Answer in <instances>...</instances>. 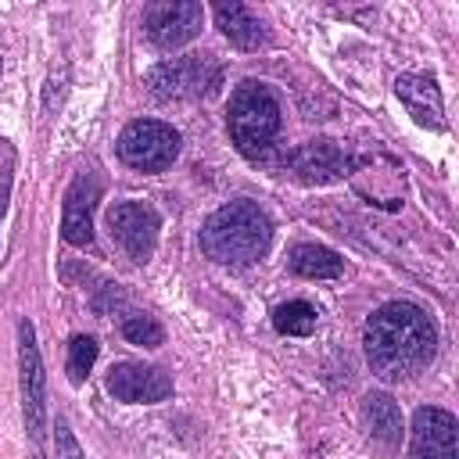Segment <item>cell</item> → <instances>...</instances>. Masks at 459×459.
I'll return each instance as SVG.
<instances>
[{"instance_id":"obj_1","label":"cell","mask_w":459,"mask_h":459,"mask_svg":"<svg viewBox=\"0 0 459 459\" xmlns=\"http://www.w3.org/2000/svg\"><path fill=\"white\" fill-rule=\"evenodd\" d=\"M366 359L384 380L416 377L437 348V330L430 316L412 301H387L366 323Z\"/></svg>"},{"instance_id":"obj_2","label":"cell","mask_w":459,"mask_h":459,"mask_svg":"<svg viewBox=\"0 0 459 459\" xmlns=\"http://www.w3.org/2000/svg\"><path fill=\"white\" fill-rule=\"evenodd\" d=\"M273 240L269 215L251 201H230L215 208L201 226V251L222 265H247L265 255Z\"/></svg>"},{"instance_id":"obj_3","label":"cell","mask_w":459,"mask_h":459,"mask_svg":"<svg viewBox=\"0 0 459 459\" xmlns=\"http://www.w3.org/2000/svg\"><path fill=\"white\" fill-rule=\"evenodd\" d=\"M280 100L265 82L244 79L233 93H230V111H226V126H230V140L237 143L240 154L258 158L262 151H269V143L280 133Z\"/></svg>"},{"instance_id":"obj_4","label":"cell","mask_w":459,"mask_h":459,"mask_svg":"<svg viewBox=\"0 0 459 459\" xmlns=\"http://www.w3.org/2000/svg\"><path fill=\"white\" fill-rule=\"evenodd\" d=\"M179 154V133L158 118H136L118 136V158L140 172H161Z\"/></svg>"},{"instance_id":"obj_5","label":"cell","mask_w":459,"mask_h":459,"mask_svg":"<svg viewBox=\"0 0 459 459\" xmlns=\"http://www.w3.org/2000/svg\"><path fill=\"white\" fill-rule=\"evenodd\" d=\"M219 65L208 57L186 54V57H169L147 72V90L158 100H183V97H201L219 86Z\"/></svg>"},{"instance_id":"obj_6","label":"cell","mask_w":459,"mask_h":459,"mask_svg":"<svg viewBox=\"0 0 459 459\" xmlns=\"http://www.w3.org/2000/svg\"><path fill=\"white\" fill-rule=\"evenodd\" d=\"M18 369H22V409H25V430L32 441L43 437L47 427V377L43 359L36 348V330L29 319L18 323Z\"/></svg>"},{"instance_id":"obj_7","label":"cell","mask_w":459,"mask_h":459,"mask_svg":"<svg viewBox=\"0 0 459 459\" xmlns=\"http://www.w3.org/2000/svg\"><path fill=\"white\" fill-rule=\"evenodd\" d=\"M204 7L197 0H158L143 14V32L158 50H172L190 43L201 32Z\"/></svg>"},{"instance_id":"obj_8","label":"cell","mask_w":459,"mask_h":459,"mask_svg":"<svg viewBox=\"0 0 459 459\" xmlns=\"http://www.w3.org/2000/svg\"><path fill=\"white\" fill-rule=\"evenodd\" d=\"M108 226H111V237L122 244V251L133 258V262H147L154 255V244H158V212L143 201H122L108 212Z\"/></svg>"},{"instance_id":"obj_9","label":"cell","mask_w":459,"mask_h":459,"mask_svg":"<svg viewBox=\"0 0 459 459\" xmlns=\"http://www.w3.org/2000/svg\"><path fill=\"white\" fill-rule=\"evenodd\" d=\"M412 459H459V423L448 409L423 405L412 420Z\"/></svg>"},{"instance_id":"obj_10","label":"cell","mask_w":459,"mask_h":459,"mask_svg":"<svg viewBox=\"0 0 459 459\" xmlns=\"http://www.w3.org/2000/svg\"><path fill=\"white\" fill-rule=\"evenodd\" d=\"M108 394H115L118 402H133V405L143 402V405H151V402H165L172 394V380L158 366L118 362L108 373Z\"/></svg>"},{"instance_id":"obj_11","label":"cell","mask_w":459,"mask_h":459,"mask_svg":"<svg viewBox=\"0 0 459 459\" xmlns=\"http://www.w3.org/2000/svg\"><path fill=\"white\" fill-rule=\"evenodd\" d=\"M100 197V179L93 172H79L65 194V212H61V237L72 247H86L93 240V208Z\"/></svg>"},{"instance_id":"obj_12","label":"cell","mask_w":459,"mask_h":459,"mask_svg":"<svg viewBox=\"0 0 459 459\" xmlns=\"http://www.w3.org/2000/svg\"><path fill=\"white\" fill-rule=\"evenodd\" d=\"M287 165H290L294 179H301L308 186H323V183H333V179H341V176L351 172L348 154L333 140H308V143H301L290 154Z\"/></svg>"},{"instance_id":"obj_13","label":"cell","mask_w":459,"mask_h":459,"mask_svg":"<svg viewBox=\"0 0 459 459\" xmlns=\"http://www.w3.org/2000/svg\"><path fill=\"white\" fill-rule=\"evenodd\" d=\"M394 93L398 100L409 108V115L427 126V129H445V108H441V93L437 82L430 75H398L394 79Z\"/></svg>"},{"instance_id":"obj_14","label":"cell","mask_w":459,"mask_h":459,"mask_svg":"<svg viewBox=\"0 0 459 459\" xmlns=\"http://www.w3.org/2000/svg\"><path fill=\"white\" fill-rule=\"evenodd\" d=\"M212 11H215L219 32H222L233 47L255 50V47L265 43V25L258 22V14H255L251 7H244V4H237V0H219Z\"/></svg>"},{"instance_id":"obj_15","label":"cell","mask_w":459,"mask_h":459,"mask_svg":"<svg viewBox=\"0 0 459 459\" xmlns=\"http://www.w3.org/2000/svg\"><path fill=\"white\" fill-rule=\"evenodd\" d=\"M362 420H366V430L373 434V441H380L384 448L402 445V412H398L391 394H384V391L366 394L362 398Z\"/></svg>"},{"instance_id":"obj_16","label":"cell","mask_w":459,"mask_h":459,"mask_svg":"<svg viewBox=\"0 0 459 459\" xmlns=\"http://www.w3.org/2000/svg\"><path fill=\"white\" fill-rule=\"evenodd\" d=\"M290 269L298 276H308V280H333V276H341L344 262L337 251H330L323 244H298L290 251Z\"/></svg>"},{"instance_id":"obj_17","label":"cell","mask_w":459,"mask_h":459,"mask_svg":"<svg viewBox=\"0 0 459 459\" xmlns=\"http://www.w3.org/2000/svg\"><path fill=\"white\" fill-rule=\"evenodd\" d=\"M316 319H319V312L308 301H287L273 312V326L287 337H308L316 330Z\"/></svg>"},{"instance_id":"obj_18","label":"cell","mask_w":459,"mask_h":459,"mask_svg":"<svg viewBox=\"0 0 459 459\" xmlns=\"http://www.w3.org/2000/svg\"><path fill=\"white\" fill-rule=\"evenodd\" d=\"M93 362H97V341L90 333H75L72 344H68V380L82 384L90 377Z\"/></svg>"},{"instance_id":"obj_19","label":"cell","mask_w":459,"mask_h":459,"mask_svg":"<svg viewBox=\"0 0 459 459\" xmlns=\"http://www.w3.org/2000/svg\"><path fill=\"white\" fill-rule=\"evenodd\" d=\"M122 333H126V341L129 344H140V348H158L161 344V326L151 319V316H143V312H129L126 319H122Z\"/></svg>"},{"instance_id":"obj_20","label":"cell","mask_w":459,"mask_h":459,"mask_svg":"<svg viewBox=\"0 0 459 459\" xmlns=\"http://www.w3.org/2000/svg\"><path fill=\"white\" fill-rule=\"evenodd\" d=\"M57 459H86V455H82V448H79V441L72 437V430H68V423H65V420H57Z\"/></svg>"},{"instance_id":"obj_21","label":"cell","mask_w":459,"mask_h":459,"mask_svg":"<svg viewBox=\"0 0 459 459\" xmlns=\"http://www.w3.org/2000/svg\"><path fill=\"white\" fill-rule=\"evenodd\" d=\"M7 176H0V215H4V208H7Z\"/></svg>"}]
</instances>
